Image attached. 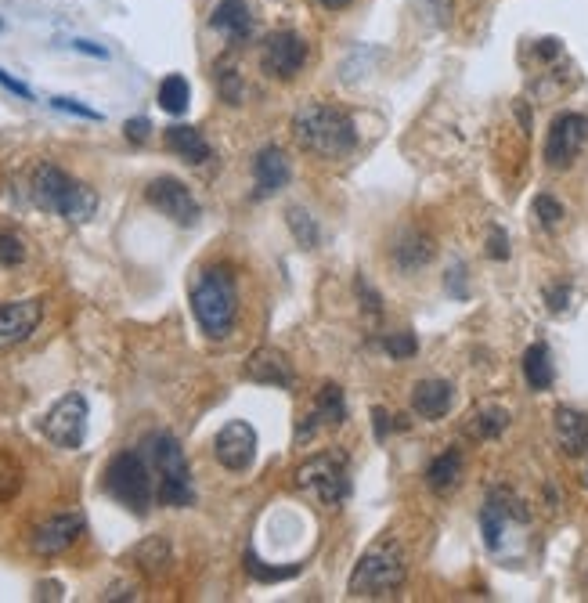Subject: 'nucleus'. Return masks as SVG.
<instances>
[{
	"label": "nucleus",
	"instance_id": "nucleus-1",
	"mask_svg": "<svg viewBox=\"0 0 588 603\" xmlns=\"http://www.w3.org/2000/svg\"><path fill=\"white\" fill-rule=\"evenodd\" d=\"M293 138L304 152L322 159H343L358 149V127L347 112L325 102H307L293 116Z\"/></svg>",
	"mask_w": 588,
	"mask_h": 603
},
{
	"label": "nucleus",
	"instance_id": "nucleus-2",
	"mask_svg": "<svg viewBox=\"0 0 588 603\" xmlns=\"http://www.w3.org/2000/svg\"><path fill=\"white\" fill-rule=\"evenodd\" d=\"M29 195L33 206H40L44 214H58L69 224H87L98 214V192L87 188L83 181L69 177L55 163H40L29 177Z\"/></svg>",
	"mask_w": 588,
	"mask_h": 603
},
{
	"label": "nucleus",
	"instance_id": "nucleus-3",
	"mask_svg": "<svg viewBox=\"0 0 588 603\" xmlns=\"http://www.w3.org/2000/svg\"><path fill=\"white\" fill-rule=\"evenodd\" d=\"M192 315L210 340H224L239 318V286L228 268H206L192 286Z\"/></svg>",
	"mask_w": 588,
	"mask_h": 603
},
{
	"label": "nucleus",
	"instance_id": "nucleus-4",
	"mask_svg": "<svg viewBox=\"0 0 588 603\" xmlns=\"http://www.w3.org/2000/svg\"><path fill=\"white\" fill-rule=\"evenodd\" d=\"M145 455L152 470H156V502L159 506H170V510H184L195 502L192 488V470H188V459H184V448L177 445L174 434H148L145 437Z\"/></svg>",
	"mask_w": 588,
	"mask_h": 603
},
{
	"label": "nucleus",
	"instance_id": "nucleus-5",
	"mask_svg": "<svg viewBox=\"0 0 588 603\" xmlns=\"http://www.w3.org/2000/svg\"><path fill=\"white\" fill-rule=\"evenodd\" d=\"M408 578V557L397 542H376L361 553V560L350 571V596H365V600H383L394 596Z\"/></svg>",
	"mask_w": 588,
	"mask_h": 603
},
{
	"label": "nucleus",
	"instance_id": "nucleus-6",
	"mask_svg": "<svg viewBox=\"0 0 588 603\" xmlns=\"http://www.w3.org/2000/svg\"><path fill=\"white\" fill-rule=\"evenodd\" d=\"M105 492L134 517H148L152 502H156V481H152L148 455L134 452V448L112 455L109 466H105Z\"/></svg>",
	"mask_w": 588,
	"mask_h": 603
},
{
	"label": "nucleus",
	"instance_id": "nucleus-7",
	"mask_svg": "<svg viewBox=\"0 0 588 603\" xmlns=\"http://www.w3.org/2000/svg\"><path fill=\"white\" fill-rule=\"evenodd\" d=\"M296 484L307 495L322 502V506H340L350 499V466L347 455L340 452H318L311 455L300 470H296Z\"/></svg>",
	"mask_w": 588,
	"mask_h": 603
},
{
	"label": "nucleus",
	"instance_id": "nucleus-8",
	"mask_svg": "<svg viewBox=\"0 0 588 603\" xmlns=\"http://www.w3.org/2000/svg\"><path fill=\"white\" fill-rule=\"evenodd\" d=\"M87 419H91V405H87L83 394L73 390V394L58 398L55 405L47 409V416L40 419V430H44V437L55 448L76 452V448L87 441Z\"/></svg>",
	"mask_w": 588,
	"mask_h": 603
},
{
	"label": "nucleus",
	"instance_id": "nucleus-9",
	"mask_svg": "<svg viewBox=\"0 0 588 603\" xmlns=\"http://www.w3.org/2000/svg\"><path fill=\"white\" fill-rule=\"evenodd\" d=\"M588 141V116L581 112H560L549 127V138H545V163L552 170H567L578 152L585 149Z\"/></svg>",
	"mask_w": 588,
	"mask_h": 603
},
{
	"label": "nucleus",
	"instance_id": "nucleus-10",
	"mask_svg": "<svg viewBox=\"0 0 588 603\" xmlns=\"http://www.w3.org/2000/svg\"><path fill=\"white\" fill-rule=\"evenodd\" d=\"M145 199L156 206L163 217H170L174 224H181V228H195L199 217H203V210H199V203H195L192 188L184 185V181H177V177H156V181H148Z\"/></svg>",
	"mask_w": 588,
	"mask_h": 603
},
{
	"label": "nucleus",
	"instance_id": "nucleus-11",
	"mask_svg": "<svg viewBox=\"0 0 588 603\" xmlns=\"http://www.w3.org/2000/svg\"><path fill=\"white\" fill-rule=\"evenodd\" d=\"M213 455L217 463L231 474H246L253 459H257V430L249 427L246 419H231L224 423L221 434L213 437Z\"/></svg>",
	"mask_w": 588,
	"mask_h": 603
},
{
	"label": "nucleus",
	"instance_id": "nucleus-12",
	"mask_svg": "<svg viewBox=\"0 0 588 603\" xmlns=\"http://www.w3.org/2000/svg\"><path fill=\"white\" fill-rule=\"evenodd\" d=\"M307 62V40L293 29H282L275 37L264 40V51H260V69L275 80H293Z\"/></svg>",
	"mask_w": 588,
	"mask_h": 603
},
{
	"label": "nucleus",
	"instance_id": "nucleus-13",
	"mask_svg": "<svg viewBox=\"0 0 588 603\" xmlns=\"http://www.w3.org/2000/svg\"><path fill=\"white\" fill-rule=\"evenodd\" d=\"M83 528H87L83 513H55V517L40 520L37 528H33L29 546H33L37 557H58V553H65L69 546H76Z\"/></svg>",
	"mask_w": 588,
	"mask_h": 603
},
{
	"label": "nucleus",
	"instance_id": "nucleus-14",
	"mask_svg": "<svg viewBox=\"0 0 588 603\" xmlns=\"http://www.w3.org/2000/svg\"><path fill=\"white\" fill-rule=\"evenodd\" d=\"M40 318H44V300L40 297L0 304V351L26 344L29 336L37 333Z\"/></svg>",
	"mask_w": 588,
	"mask_h": 603
},
{
	"label": "nucleus",
	"instance_id": "nucleus-15",
	"mask_svg": "<svg viewBox=\"0 0 588 603\" xmlns=\"http://www.w3.org/2000/svg\"><path fill=\"white\" fill-rule=\"evenodd\" d=\"M509 520H527L524 502L516 499L509 488H491V492H487L484 510H480V531H484L487 549L502 546V535H506Z\"/></svg>",
	"mask_w": 588,
	"mask_h": 603
},
{
	"label": "nucleus",
	"instance_id": "nucleus-16",
	"mask_svg": "<svg viewBox=\"0 0 588 603\" xmlns=\"http://www.w3.org/2000/svg\"><path fill=\"white\" fill-rule=\"evenodd\" d=\"M343 419H347V398H343V387L325 383V387L314 394L311 412L300 419V427H296V441H307V437H314L322 427L325 430L343 427Z\"/></svg>",
	"mask_w": 588,
	"mask_h": 603
},
{
	"label": "nucleus",
	"instance_id": "nucleus-17",
	"mask_svg": "<svg viewBox=\"0 0 588 603\" xmlns=\"http://www.w3.org/2000/svg\"><path fill=\"white\" fill-rule=\"evenodd\" d=\"M293 177V167L278 145H264L253 159V199H271L275 192H282Z\"/></svg>",
	"mask_w": 588,
	"mask_h": 603
},
{
	"label": "nucleus",
	"instance_id": "nucleus-18",
	"mask_svg": "<svg viewBox=\"0 0 588 603\" xmlns=\"http://www.w3.org/2000/svg\"><path fill=\"white\" fill-rule=\"evenodd\" d=\"M242 376L253 383H264V387H278V390H289L296 383L293 362H289L278 347H260V351L249 354Z\"/></svg>",
	"mask_w": 588,
	"mask_h": 603
},
{
	"label": "nucleus",
	"instance_id": "nucleus-19",
	"mask_svg": "<svg viewBox=\"0 0 588 603\" xmlns=\"http://www.w3.org/2000/svg\"><path fill=\"white\" fill-rule=\"evenodd\" d=\"M552 430H556V445H560L563 455L578 459V455L588 452V416L585 412L560 405L556 416H552Z\"/></svg>",
	"mask_w": 588,
	"mask_h": 603
},
{
	"label": "nucleus",
	"instance_id": "nucleus-20",
	"mask_svg": "<svg viewBox=\"0 0 588 603\" xmlns=\"http://www.w3.org/2000/svg\"><path fill=\"white\" fill-rule=\"evenodd\" d=\"M455 401V387L448 380H419L412 387V412L423 419H444Z\"/></svg>",
	"mask_w": 588,
	"mask_h": 603
},
{
	"label": "nucleus",
	"instance_id": "nucleus-21",
	"mask_svg": "<svg viewBox=\"0 0 588 603\" xmlns=\"http://www.w3.org/2000/svg\"><path fill=\"white\" fill-rule=\"evenodd\" d=\"M210 26L231 40V44H246L253 37V19H249L246 0H221L210 15Z\"/></svg>",
	"mask_w": 588,
	"mask_h": 603
},
{
	"label": "nucleus",
	"instance_id": "nucleus-22",
	"mask_svg": "<svg viewBox=\"0 0 588 603\" xmlns=\"http://www.w3.org/2000/svg\"><path fill=\"white\" fill-rule=\"evenodd\" d=\"M163 141H166V149L174 152V156H181L184 163H192V167H199V163H206V159L213 156L210 141L203 138V130L188 127V123H174V127H166Z\"/></svg>",
	"mask_w": 588,
	"mask_h": 603
},
{
	"label": "nucleus",
	"instance_id": "nucleus-23",
	"mask_svg": "<svg viewBox=\"0 0 588 603\" xmlns=\"http://www.w3.org/2000/svg\"><path fill=\"white\" fill-rule=\"evenodd\" d=\"M433 253H437V246H433V239L423 232V228H408V232H401L394 242V264L401 271L426 268L433 260Z\"/></svg>",
	"mask_w": 588,
	"mask_h": 603
},
{
	"label": "nucleus",
	"instance_id": "nucleus-24",
	"mask_svg": "<svg viewBox=\"0 0 588 603\" xmlns=\"http://www.w3.org/2000/svg\"><path fill=\"white\" fill-rule=\"evenodd\" d=\"M509 412L502 409V405H484V409L469 412L466 419V434L473 437V441H495V437L506 434L509 427Z\"/></svg>",
	"mask_w": 588,
	"mask_h": 603
},
{
	"label": "nucleus",
	"instance_id": "nucleus-25",
	"mask_svg": "<svg viewBox=\"0 0 588 603\" xmlns=\"http://www.w3.org/2000/svg\"><path fill=\"white\" fill-rule=\"evenodd\" d=\"M462 452L459 448H448V452H441L437 459L430 463V470H426V484H430L437 495H448L455 484L462 481Z\"/></svg>",
	"mask_w": 588,
	"mask_h": 603
},
{
	"label": "nucleus",
	"instance_id": "nucleus-26",
	"mask_svg": "<svg viewBox=\"0 0 588 603\" xmlns=\"http://www.w3.org/2000/svg\"><path fill=\"white\" fill-rule=\"evenodd\" d=\"M524 380L531 390H549L556 380V369H552V351L549 344H531L524 351Z\"/></svg>",
	"mask_w": 588,
	"mask_h": 603
},
{
	"label": "nucleus",
	"instance_id": "nucleus-27",
	"mask_svg": "<svg viewBox=\"0 0 588 603\" xmlns=\"http://www.w3.org/2000/svg\"><path fill=\"white\" fill-rule=\"evenodd\" d=\"M188 98H192V87L184 76H166L163 84H159V109L170 112V116H181L188 109Z\"/></svg>",
	"mask_w": 588,
	"mask_h": 603
},
{
	"label": "nucleus",
	"instance_id": "nucleus-28",
	"mask_svg": "<svg viewBox=\"0 0 588 603\" xmlns=\"http://www.w3.org/2000/svg\"><path fill=\"white\" fill-rule=\"evenodd\" d=\"M289 228H293V235H296V242L304 246V250H314L318 246V239H322V232H318V221H314L307 210H300V206H289Z\"/></svg>",
	"mask_w": 588,
	"mask_h": 603
},
{
	"label": "nucleus",
	"instance_id": "nucleus-29",
	"mask_svg": "<svg viewBox=\"0 0 588 603\" xmlns=\"http://www.w3.org/2000/svg\"><path fill=\"white\" fill-rule=\"evenodd\" d=\"M246 571L253 578H257V582H282V578H293V575H300V567H264L257 560V553H246Z\"/></svg>",
	"mask_w": 588,
	"mask_h": 603
},
{
	"label": "nucleus",
	"instance_id": "nucleus-30",
	"mask_svg": "<svg viewBox=\"0 0 588 603\" xmlns=\"http://www.w3.org/2000/svg\"><path fill=\"white\" fill-rule=\"evenodd\" d=\"M217 87H221V98L228 105H242V76H239V69H231V65H217Z\"/></svg>",
	"mask_w": 588,
	"mask_h": 603
},
{
	"label": "nucleus",
	"instance_id": "nucleus-31",
	"mask_svg": "<svg viewBox=\"0 0 588 603\" xmlns=\"http://www.w3.org/2000/svg\"><path fill=\"white\" fill-rule=\"evenodd\" d=\"M383 351L394 358V362H405V358H412L415 351H419V340H415V333H390L383 340Z\"/></svg>",
	"mask_w": 588,
	"mask_h": 603
},
{
	"label": "nucleus",
	"instance_id": "nucleus-32",
	"mask_svg": "<svg viewBox=\"0 0 588 603\" xmlns=\"http://www.w3.org/2000/svg\"><path fill=\"white\" fill-rule=\"evenodd\" d=\"M534 214H538V221H542V228H560V221L567 214H563V203L560 199H552V195H538L534 199Z\"/></svg>",
	"mask_w": 588,
	"mask_h": 603
},
{
	"label": "nucleus",
	"instance_id": "nucleus-33",
	"mask_svg": "<svg viewBox=\"0 0 588 603\" xmlns=\"http://www.w3.org/2000/svg\"><path fill=\"white\" fill-rule=\"evenodd\" d=\"M22 260H26V246H22L19 235L0 232V264H8V268H15V264H22Z\"/></svg>",
	"mask_w": 588,
	"mask_h": 603
},
{
	"label": "nucleus",
	"instance_id": "nucleus-34",
	"mask_svg": "<svg viewBox=\"0 0 588 603\" xmlns=\"http://www.w3.org/2000/svg\"><path fill=\"white\" fill-rule=\"evenodd\" d=\"M545 304H549L552 315H563L570 307V286L567 282H556V286L545 289Z\"/></svg>",
	"mask_w": 588,
	"mask_h": 603
},
{
	"label": "nucleus",
	"instance_id": "nucleus-35",
	"mask_svg": "<svg viewBox=\"0 0 588 603\" xmlns=\"http://www.w3.org/2000/svg\"><path fill=\"white\" fill-rule=\"evenodd\" d=\"M487 257L509 260V235L502 228H491V235H487Z\"/></svg>",
	"mask_w": 588,
	"mask_h": 603
},
{
	"label": "nucleus",
	"instance_id": "nucleus-36",
	"mask_svg": "<svg viewBox=\"0 0 588 603\" xmlns=\"http://www.w3.org/2000/svg\"><path fill=\"white\" fill-rule=\"evenodd\" d=\"M426 11H430V19L437 22V26H448L451 22V8H455V0H419Z\"/></svg>",
	"mask_w": 588,
	"mask_h": 603
},
{
	"label": "nucleus",
	"instance_id": "nucleus-37",
	"mask_svg": "<svg viewBox=\"0 0 588 603\" xmlns=\"http://www.w3.org/2000/svg\"><path fill=\"white\" fill-rule=\"evenodd\" d=\"M0 484H4V495H8V499L19 492V484H22L19 466H11V463H4V459H0Z\"/></svg>",
	"mask_w": 588,
	"mask_h": 603
},
{
	"label": "nucleus",
	"instance_id": "nucleus-38",
	"mask_svg": "<svg viewBox=\"0 0 588 603\" xmlns=\"http://www.w3.org/2000/svg\"><path fill=\"white\" fill-rule=\"evenodd\" d=\"M123 130H127V138L134 141V145H141V141L148 138V130H152V123H148L145 116H138V120H127V123H123Z\"/></svg>",
	"mask_w": 588,
	"mask_h": 603
},
{
	"label": "nucleus",
	"instance_id": "nucleus-39",
	"mask_svg": "<svg viewBox=\"0 0 588 603\" xmlns=\"http://www.w3.org/2000/svg\"><path fill=\"white\" fill-rule=\"evenodd\" d=\"M55 102V109H65V112H76V116H83V120H102L94 109H83V105H76L73 98H51Z\"/></svg>",
	"mask_w": 588,
	"mask_h": 603
},
{
	"label": "nucleus",
	"instance_id": "nucleus-40",
	"mask_svg": "<svg viewBox=\"0 0 588 603\" xmlns=\"http://www.w3.org/2000/svg\"><path fill=\"white\" fill-rule=\"evenodd\" d=\"M0 84L8 87V91H15V94H19V98H26V102H29V98H33V91H29V87L22 84V80H15V76L4 73V69H0Z\"/></svg>",
	"mask_w": 588,
	"mask_h": 603
},
{
	"label": "nucleus",
	"instance_id": "nucleus-41",
	"mask_svg": "<svg viewBox=\"0 0 588 603\" xmlns=\"http://www.w3.org/2000/svg\"><path fill=\"white\" fill-rule=\"evenodd\" d=\"M538 55H542V58H556V55H560V40H538Z\"/></svg>",
	"mask_w": 588,
	"mask_h": 603
},
{
	"label": "nucleus",
	"instance_id": "nucleus-42",
	"mask_svg": "<svg viewBox=\"0 0 588 603\" xmlns=\"http://www.w3.org/2000/svg\"><path fill=\"white\" fill-rule=\"evenodd\" d=\"M372 416H376V437H379V441H383L386 430H390V416H386L383 409H376V412H372Z\"/></svg>",
	"mask_w": 588,
	"mask_h": 603
},
{
	"label": "nucleus",
	"instance_id": "nucleus-43",
	"mask_svg": "<svg viewBox=\"0 0 588 603\" xmlns=\"http://www.w3.org/2000/svg\"><path fill=\"white\" fill-rule=\"evenodd\" d=\"M76 51H87V55H98V58H105V47H94L91 40H76Z\"/></svg>",
	"mask_w": 588,
	"mask_h": 603
},
{
	"label": "nucleus",
	"instance_id": "nucleus-44",
	"mask_svg": "<svg viewBox=\"0 0 588 603\" xmlns=\"http://www.w3.org/2000/svg\"><path fill=\"white\" fill-rule=\"evenodd\" d=\"M318 4H322V8H329V11H340V8H347L350 0H318Z\"/></svg>",
	"mask_w": 588,
	"mask_h": 603
},
{
	"label": "nucleus",
	"instance_id": "nucleus-45",
	"mask_svg": "<svg viewBox=\"0 0 588 603\" xmlns=\"http://www.w3.org/2000/svg\"><path fill=\"white\" fill-rule=\"evenodd\" d=\"M585 488H588V466H585Z\"/></svg>",
	"mask_w": 588,
	"mask_h": 603
}]
</instances>
